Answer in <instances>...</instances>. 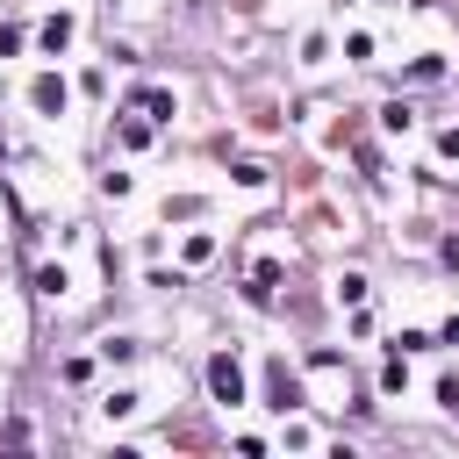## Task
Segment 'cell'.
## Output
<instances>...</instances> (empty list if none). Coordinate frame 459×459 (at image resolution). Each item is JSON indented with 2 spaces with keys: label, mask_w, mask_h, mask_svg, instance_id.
<instances>
[{
  "label": "cell",
  "mask_w": 459,
  "mask_h": 459,
  "mask_svg": "<svg viewBox=\"0 0 459 459\" xmlns=\"http://www.w3.org/2000/svg\"><path fill=\"white\" fill-rule=\"evenodd\" d=\"M208 380H215V394H222V402H244V373H237V359H230V351H215V359H208Z\"/></svg>",
  "instance_id": "obj_1"
}]
</instances>
